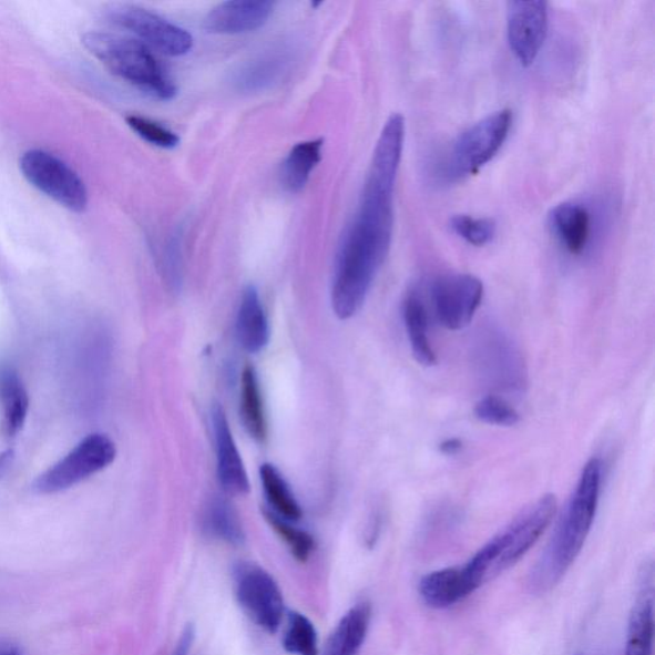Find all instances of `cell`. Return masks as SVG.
<instances>
[{"mask_svg":"<svg viewBox=\"0 0 655 655\" xmlns=\"http://www.w3.org/2000/svg\"><path fill=\"white\" fill-rule=\"evenodd\" d=\"M284 648L295 655H319L318 633L313 622L298 612L287 615Z\"/></svg>","mask_w":655,"mask_h":655,"instance_id":"27","label":"cell"},{"mask_svg":"<svg viewBox=\"0 0 655 655\" xmlns=\"http://www.w3.org/2000/svg\"><path fill=\"white\" fill-rule=\"evenodd\" d=\"M653 569L643 574L641 592L630 613L625 655H653L654 596Z\"/></svg>","mask_w":655,"mask_h":655,"instance_id":"16","label":"cell"},{"mask_svg":"<svg viewBox=\"0 0 655 655\" xmlns=\"http://www.w3.org/2000/svg\"><path fill=\"white\" fill-rule=\"evenodd\" d=\"M555 238L571 255H582L591 244L593 218L591 211L580 203L566 202L554 207L550 215Z\"/></svg>","mask_w":655,"mask_h":655,"instance_id":"15","label":"cell"},{"mask_svg":"<svg viewBox=\"0 0 655 655\" xmlns=\"http://www.w3.org/2000/svg\"><path fill=\"white\" fill-rule=\"evenodd\" d=\"M462 441H460L459 438H450L446 439V441L441 443L439 450H441V452L444 454L452 456L458 454L462 450Z\"/></svg>","mask_w":655,"mask_h":655,"instance_id":"33","label":"cell"},{"mask_svg":"<svg viewBox=\"0 0 655 655\" xmlns=\"http://www.w3.org/2000/svg\"><path fill=\"white\" fill-rule=\"evenodd\" d=\"M82 44L104 68L145 94L172 101L177 88L160 61L140 40L111 32H88Z\"/></svg>","mask_w":655,"mask_h":655,"instance_id":"4","label":"cell"},{"mask_svg":"<svg viewBox=\"0 0 655 655\" xmlns=\"http://www.w3.org/2000/svg\"><path fill=\"white\" fill-rule=\"evenodd\" d=\"M275 10L267 0H234L222 3L206 16L204 27L214 34L237 35L264 27Z\"/></svg>","mask_w":655,"mask_h":655,"instance_id":"13","label":"cell"},{"mask_svg":"<svg viewBox=\"0 0 655 655\" xmlns=\"http://www.w3.org/2000/svg\"><path fill=\"white\" fill-rule=\"evenodd\" d=\"M436 317L450 330L467 328L474 319L484 296L483 282L467 273L438 277L431 285Z\"/></svg>","mask_w":655,"mask_h":655,"instance_id":"10","label":"cell"},{"mask_svg":"<svg viewBox=\"0 0 655 655\" xmlns=\"http://www.w3.org/2000/svg\"><path fill=\"white\" fill-rule=\"evenodd\" d=\"M235 594L246 616L269 634L278 632L285 615L280 587L268 571L252 562L234 567Z\"/></svg>","mask_w":655,"mask_h":655,"instance_id":"7","label":"cell"},{"mask_svg":"<svg viewBox=\"0 0 655 655\" xmlns=\"http://www.w3.org/2000/svg\"><path fill=\"white\" fill-rule=\"evenodd\" d=\"M323 140L305 141L288 154L282 167V184L291 193L303 190L321 161Z\"/></svg>","mask_w":655,"mask_h":655,"instance_id":"23","label":"cell"},{"mask_svg":"<svg viewBox=\"0 0 655 655\" xmlns=\"http://www.w3.org/2000/svg\"><path fill=\"white\" fill-rule=\"evenodd\" d=\"M129 126L143 137L147 143L163 149H173L180 144V137L161 123L140 117V115H130L127 117Z\"/></svg>","mask_w":655,"mask_h":655,"instance_id":"31","label":"cell"},{"mask_svg":"<svg viewBox=\"0 0 655 655\" xmlns=\"http://www.w3.org/2000/svg\"><path fill=\"white\" fill-rule=\"evenodd\" d=\"M371 620L369 603L356 604L339 621L326 646V655H356L367 638Z\"/></svg>","mask_w":655,"mask_h":655,"instance_id":"19","label":"cell"},{"mask_svg":"<svg viewBox=\"0 0 655 655\" xmlns=\"http://www.w3.org/2000/svg\"><path fill=\"white\" fill-rule=\"evenodd\" d=\"M456 235L472 246H485L495 236L497 225L493 219L470 217L467 214L454 215L450 222Z\"/></svg>","mask_w":655,"mask_h":655,"instance_id":"29","label":"cell"},{"mask_svg":"<svg viewBox=\"0 0 655 655\" xmlns=\"http://www.w3.org/2000/svg\"><path fill=\"white\" fill-rule=\"evenodd\" d=\"M0 398L4 409L6 427L10 434H16L27 420L29 396L18 375L10 369L0 372Z\"/></svg>","mask_w":655,"mask_h":655,"instance_id":"26","label":"cell"},{"mask_svg":"<svg viewBox=\"0 0 655 655\" xmlns=\"http://www.w3.org/2000/svg\"><path fill=\"white\" fill-rule=\"evenodd\" d=\"M557 508L555 495L545 494L520 512L467 563L472 584L479 589L515 566L549 529Z\"/></svg>","mask_w":655,"mask_h":655,"instance_id":"3","label":"cell"},{"mask_svg":"<svg viewBox=\"0 0 655 655\" xmlns=\"http://www.w3.org/2000/svg\"><path fill=\"white\" fill-rule=\"evenodd\" d=\"M237 338L248 354H259L269 344L270 329L258 291L248 286L237 313Z\"/></svg>","mask_w":655,"mask_h":655,"instance_id":"17","label":"cell"},{"mask_svg":"<svg viewBox=\"0 0 655 655\" xmlns=\"http://www.w3.org/2000/svg\"><path fill=\"white\" fill-rule=\"evenodd\" d=\"M475 418L485 424L495 427H513L520 421V413L495 395H489L480 400L474 409Z\"/></svg>","mask_w":655,"mask_h":655,"instance_id":"30","label":"cell"},{"mask_svg":"<svg viewBox=\"0 0 655 655\" xmlns=\"http://www.w3.org/2000/svg\"><path fill=\"white\" fill-rule=\"evenodd\" d=\"M239 417L247 434L256 442H264L268 436V422L258 372L247 365L243 371L242 391H239Z\"/></svg>","mask_w":655,"mask_h":655,"instance_id":"20","label":"cell"},{"mask_svg":"<svg viewBox=\"0 0 655 655\" xmlns=\"http://www.w3.org/2000/svg\"><path fill=\"white\" fill-rule=\"evenodd\" d=\"M512 112L501 110L472 124L454 140L444 163L446 177L462 180L474 176L501 151L512 127Z\"/></svg>","mask_w":655,"mask_h":655,"instance_id":"5","label":"cell"},{"mask_svg":"<svg viewBox=\"0 0 655 655\" xmlns=\"http://www.w3.org/2000/svg\"><path fill=\"white\" fill-rule=\"evenodd\" d=\"M549 32V4L545 2H510L508 4V39L511 52L524 68L541 53Z\"/></svg>","mask_w":655,"mask_h":655,"instance_id":"11","label":"cell"},{"mask_svg":"<svg viewBox=\"0 0 655 655\" xmlns=\"http://www.w3.org/2000/svg\"><path fill=\"white\" fill-rule=\"evenodd\" d=\"M108 19L165 55H185L194 45L193 37L185 29L141 7L115 6L108 12Z\"/></svg>","mask_w":655,"mask_h":655,"instance_id":"9","label":"cell"},{"mask_svg":"<svg viewBox=\"0 0 655 655\" xmlns=\"http://www.w3.org/2000/svg\"><path fill=\"white\" fill-rule=\"evenodd\" d=\"M212 427L221 485L229 494H247L250 491V483H248L242 454L232 436L226 412L218 403H214L212 408Z\"/></svg>","mask_w":655,"mask_h":655,"instance_id":"12","label":"cell"},{"mask_svg":"<svg viewBox=\"0 0 655 655\" xmlns=\"http://www.w3.org/2000/svg\"><path fill=\"white\" fill-rule=\"evenodd\" d=\"M485 362L488 377L495 380L499 387L515 388L524 383L521 360L513 346L503 337L494 336L485 342Z\"/></svg>","mask_w":655,"mask_h":655,"instance_id":"21","label":"cell"},{"mask_svg":"<svg viewBox=\"0 0 655 655\" xmlns=\"http://www.w3.org/2000/svg\"><path fill=\"white\" fill-rule=\"evenodd\" d=\"M20 171L29 184L69 211L81 213L88 206V190L76 172L60 157L32 149L20 160Z\"/></svg>","mask_w":655,"mask_h":655,"instance_id":"6","label":"cell"},{"mask_svg":"<svg viewBox=\"0 0 655 655\" xmlns=\"http://www.w3.org/2000/svg\"><path fill=\"white\" fill-rule=\"evenodd\" d=\"M478 591L465 566L430 572L420 580L419 594L430 608L444 610L468 598Z\"/></svg>","mask_w":655,"mask_h":655,"instance_id":"14","label":"cell"},{"mask_svg":"<svg viewBox=\"0 0 655 655\" xmlns=\"http://www.w3.org/2000/svg\"><path fill=\"white\" fill-rule=\"evenodd\" d=\"M195 638V628L193 625H188L184 633H182L176 649H174L172 655H188L191 648H193Z\"/></svg>","mask_w":655,"mask_h":655,"instance_id":"32","label":"cell"},{"mask_svg":"<svg viewBox=\"0 0 655 655\" xmlns=\"http://www.w3.org/2000/svg\"><path fill=\"white\" fill-rule=\"evenodd\" d=\"M0 655H20V653L13 646L0 644Z\"/></svg>","mask_w":655,"mask_h":655,"instance_id":"34","label":"cell"},{"mask_svg":"<svg viewBox=\"0 0 655 655\" xmlns=\"http://www.w3.org/2000/svg\"><path fill=\"white\" fill-rule=\"evenodd\" d=\"M205 533L229 545H242L245 532L237 512L225 499L215 497L207 503L203 516Z\"/></svg>","mask_w":655,"mask_h":655,"instance_id":"22","label":"cell"},{"mask_svg":"<svg viewBox=\"0 0 655 655\" xmlns=\"http://www.w3.org/2000/svg\"><path fill=\"white\" fill-rule=\"evenodd\" d=\"M260 479L273 513L291 522L303 518L300 503L297 502L293 489L275 465L264 463L260 468Z\"/></svg>","mask_w":655,"mask_h":655,"instance_id":"24","label":"cell"},{"mask_svg":"<svg viewBox=\"0 0 655 655\" xmlns=\"http://www.w3.org/2000/svg\"><path fill=\"white\" fill-rule=\"evenodd\" d=\"M403 320L415 360L422 367H434L437 355L429 338L427 306L415 289L405 298Z\"/></svg>","mask_w":655,"mask_h":655,"instance_id":"18","label":"cell"},{"mask_svg":"<svg viewBox=\"0 0 655 655\" xmlns=\"http://www.w3.org/2000/svg\"><path fill=\"white\" fill-rule=\"evenodd\" d=\"M288 65L285 53L273 52L255 58L236 73L235 82L239 90L259 91L275 84Z\"/></svg>","mask_w":655,"mask_h":655,"instance_id":"25","label":"cell"},{"mask_svg":"<svg viewBox=\"0 0 655 655\" xmlns=\"http://www.w3.org/2000/svg\"><path fill=\"white\" fill-rule=\"evenodd\" d=\"M117 450L111 438L91 434L65 454L61 461L40 475L34 484L39 493L65 491L111 465Z\"/></svg>","mask_w":655,"mask_h":655,"instance_id":"8","label":"cell"},{"mask_svg":"<svg viewBox=\"0 0 655 655\" xmlns=\"http://www.w3.org/2000/svg\"><path fill=\"white\" fill-rule=\"evenodd\" d=\"M603 463L593 458L580 475L549 549L530 574V587L545 593L557 585L582 553L598 510Z\"/></svg>","mask_w":655,"mask_h":655,"instance_id":"2","label":"cell"},{"mask_svg":"<svg viewBox=\"0 0 655 655\" xmlns=\"http://www.w3.org/2000/svg\"><path fill=\"white\" fill-rule=\"evenodd\" d=\"M406 136L403 115L385 124L362 188L358 214L347 229L338 254L331 306L341 320L358 314L391 248L395 190Z\"/></svg>","mask_w":655,"mask_h":655,"instance_id":"1","label":"cell"},{"mask_svg":"<svg viewBox=\"0 0 655 655\" xmlns=\"http://www.w3.org/2000/svg\"><path fill=\"white\" fill-rule=\"evenodd\" d=\"M264 518L282 541L285 542L297 561L306 562L309 560L315 550V541L308 532L295 526L291 521L279 518L270 510H264Z\"/></svg>","mask_w":655,"mask_h":655,"instance_id":"28","label":"cell"}]
</instances>
